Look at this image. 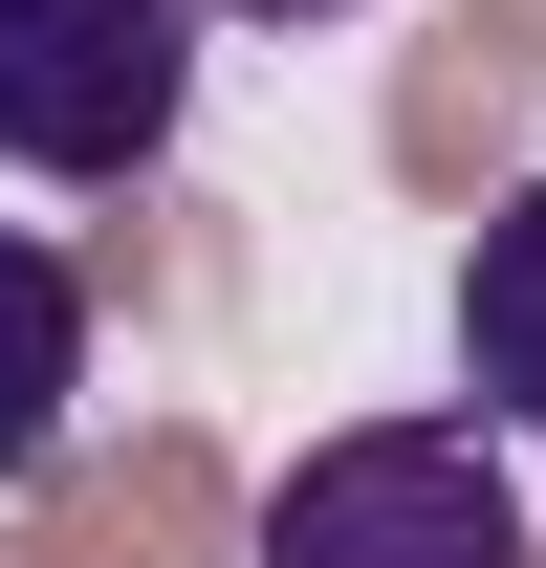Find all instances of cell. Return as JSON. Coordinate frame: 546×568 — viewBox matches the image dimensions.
Returning <instances> with one entry per match:
<instances>
[{"mask_svg": "<svg viewBox=\"0 0 546 568\" xmlns=\"http://www.w3.org/2000/svg\"><path fill=\"white\" fill-rule=\"evenodd\" d=\"M263 568H546L481 416H350L263 481Z\"/></svg>", "mask_w": 546, "mask_h": 568, "instance_id": "6da1fadb", "label": "cell"}, {"mask_svg": "<svg viewBox=\"0 0 546 568\" xmlns=\"http://www.w3.org/2000/svg\"><path fill=\"white\" fill-rule=\"evenodd\" d=\"M198 44H219L198 0H0V175H67V197L153 175L198 110Z\"/></svg>", "mask_w": 546, "mask_h": 568, "instance_id": "7a4b0ae2", "label": "cell"}, {"mask_svg": "<svg viewBox=\"0 0 546 568\" xmlns=\"http://www.w3.org/2000/svg\"><path fill=\"white\" fill-rule=\"evenodd\" d=\"M459 394L481 437H546V175H503L459 241Z\"/></svg>", "mask_w": 546, "mask_h": 568, "instance_id": "3957f363", "label": "cell"}, {"mask_svg": "<svg viewBox=\"0 0 546 568\" xmlns=\"http://www.w3.org/2000/svg\"><path fill=\"white\" fill-rule=\"evenodd\" d=\"M67 394H88V263L0 219V459H44V437H67Z\"/></svg>", "mask_w": 546, "mask_h": 568, "instance_id": "277c9868", "label": "cell"}, {"mask_svg": "<svg viewBox=\"0 0 546 568\" xmlns=\"http://www.w3.org/2000/svg\"><path fill=\"white\" fill-rule=\"evenodd\" d=\"M198 22H241V44H306V22H350V0H198Z\"/></svg>", "mask_w": 546, "mask_h": 568, "instance_id": "5b68a950", "label": "cell"}]
</instances>
